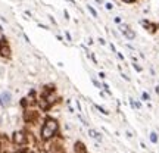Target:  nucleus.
<instances>
[{"label": "nucleus", "mask_w": 159, "mask_h": 153, "mask_svg": "<svg viewBox=\"0 0 159 153\" xmlns=\"http://www.w3.org/2000/svg\"><path fill=\"white\" fill-rule=\"evenodd\" d=\"M56 130H57L56 121H55V119H47L44 127H43V130H41V137H43V140H49V138L55 134Z\"/></svg>", "instance_id": "nucleus-1"}, {"label": "nucleus", "mask_w": 159, "mask_h": 153, "mask_svg": "<svg viewBox=\"0 0 159 153\" xmlns=\"http://www.w3.org/2000/svg\"><path fill=\"white\" fill-rule=\"evenodd\" d=\"M11 47L7 44H0V55L3 57H11Z\"/></svg>", "instance_id": "nucleus-2"}, {"label": "nucleus", "mask_w": 159, "mask_h": 153, "mask_svg": "<svg viewBox=\"0 0 159 153\" xmlns=\"http://www.w3.org/2000/svg\"><path fill=\"white\" fill-rule=\"evenodd\" d=\"M124 35H125V38L127 40H134L136 38V33L131 31V29H127V31L124 33Z\"/></svg>", "instance_id": "nucleus-3"}, {"label": "nucleus", "mask_w": 159, "mask_h": 153, "mask_svg": "<svg viewBox=\"0 0 159 153\" xmlns=\"http://www.w3.org/2000/svg\"><path fill=\"white\" fill-rule=\"evenodd\" d=\"M89 134H90V137L96 138L97 142H102V137H100V134H99V133H96L94 130H90V131H89Z\"/></svg>", "instance_id": "nucleus-4"}, {"label": "nucleus", "mask_w": 159, "mask_h": 153, "mask_svg": "<svg viewBox=\"0 0 159 153\" xmlns=\"http://www.w3.org/2000/svg\"><path fill=\"white\" fill-rule=\"evenodd\" d=\"M15 143H18V144L24 143V134L22 133H16V134H15Z\"/></svg>", "instance_id": "nucleus-5"}, {"label": "nucleus", "mask_w": 159, "mask_h": 153, "mask_svg": "<svg viewBox=\"0 0 159 153\" xmlns=\"http://www.w3.org/2000/svg\"><path fill=\"white\" fill-rule=\"evenodd\" d=\"M2 99H5V105H9V103H11V93L5 91V93L2 94Z\"/></svg>", "instance_id": "nucleus-6"}, {"label": "nucleus", "mask_w": 159, "mask_h": 153, "mask_svg": "<svg viewBox=\"0 0 159 153\" xmlns=\"http://www.w3.org/2000/svg\"><path fill=\"white\" fill-rule=\"evenodd\" d=\"M87 9H89V12H90L91 15H93V16H94V18H97V12H96V9H94V7H93V6L87 5Z\"/></svg>", "instance_id": "nucleus-7"}, {"label": "nucleus", "mask_w": 159, "mask_h": 153, "mask_svg": "<svg viewBox=\"0 0 159 153\" xmlns=\"http://www.w3.org/2000/svg\"><path fill=\"white\" fill-rule=\"evenodd\" d=\"M150 140H152L153 143L158 142V137H156V134H155V133H152V134H150Z\"/></svg>", "instance_id": "nucleus-8"}, {"label": "nucleus", "mask_w": 159, "mask_h": 153, "mask_svg": "<svg viewBox=\"0 0 159 153\" xmlns=\"http://www.w3.org/2000/svg\"><path fill=\"white\" fill-rule=\"evenodd\" d=\"M65 37L68 38V41H72V38H71V34H69L68 31H65Z\"/></svg>", "instance_id": "nucleus-9"}, {"label": "nucleus", "mask_w": 159, "mask_h": 153, "mask_svg": "<svg viewBox=\"0 0 159 153\" xmlns=\"http://www.w3.org/2000/svg\"><path fill=\"white\" fill-rule=\"evenodd\" d=\"M105 7H106L108 11H111V9L114 7V5H112V3H106V6H105Z\"/></svg>", "instance_id": "nucleus-10"}, {"label": "nucleus", "mask_w": 159, "mask_h": 153, "mask_svg": "<svg viewBox=\"0 0 159 153\" xmlns=\"http://www.w3.org/2000/svg\"><path fill=\"white\" fill-rule=\"evenodd\" d=\"M134 69H136V71H139V72H140V71H142V66H139L137 63H134Z\"/></svg>", "instance_id": "nucleus-11"}, {"label": "nucleus", "mask_w": 159, "mask_h": 153, "mask_svg": "<svg viewBox=\"0 0 159 153\" xmlns=\"http://www.w3.org/2000/svg\"><path fill=\"white\" fill-rule=\"evenodd\" d=\"M63 15H65V19H69V13H68V11H63Z\"/></svg>", "instance_id": "nucleus-12"}, {"label": "nucleus", "mask_w": 159, "mask_h": 153, "mask_svg": "<svg viewBox=\"0 0 159 153\" xmlns=\"http://www.w3.org/2000/svg\"><path fill=\"white\" fill-rule=\"evenodd\" d=\"M99 43H100V44H102V46H105V44H106V41H105V40H103V38H99Z\"/></svg>", "instance_id": "nucleus-13"}, {"label": "nucleus", "mask_w": 159, "mask_h": 153, "mask_svg": "<svg viewBox=\"0 0 159 153\" xmlns=\"http://www.w3.org/2000/svg\"><path fill=\"white\" fill-rule=\"evenodd\" d=\"M91 81H93V84H94V85H96V87H100V84H99V83H97V81H96V79H91Z\"/></svg>", "instance_id": "nucleus-14"}, {"label": "nucleus", "mask_w": 159, "mask_h": 153, "mask_svg": "<svg viewBox=\"0 0 159 153\" xmlns=\"http://www.w3.org/2000/svg\"><path fill=\"white\" fill-rule=\"evenodd\" d=\"M115 22H116V24H121V18L116 16V18H115Z\"/></svg>", "instance_id": "nucleus-15"}, {"label": "nucleus", "mask_w": 159, "mask_h": 153, "mask_svg": "<svg viewBox=\"0 0 159 153\" xmlns=\"http://www.w3.org/2000/svg\"><path fill=\"white\" fill-rule=\"evenodd\" d=\"M124 3H133V2H136V0H122Z\"/></svg>", "instance_id": "nucleus-16"}, {"label": "nucleus", "mask_w": 159, "mask_h": 153, "mask_svg": "<svg viewBox=\"0 0 159 153\" xmlns=\"http://www.w3.org/2000/svg\"><path fill=\"white\" fill-rule=\"evenodd\" d=\"M96 2H97V3H102V0H96Z\"/></svg>", "instance_id": "nucleus-17"}]
</instances>
